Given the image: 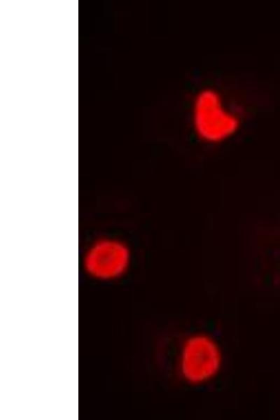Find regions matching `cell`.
I'll return each instance as SVG.
<instances>
[{
	"label": "cell",
	"instance_id": "3",
	"mask_svg": "<svg viewBox=\"0 0 280 420\" xmlns=\"http://www.w3.org/2000/svg\"><path fill=\"white\" fill-rule=\"evenodd\" d=\"M130 265V254L121 243L102 241L89 251L84 260L85 272L99 280H113L121 276Z\"/></svg>",
	"mask_w": 280,
	"mask_h": 420
},
{
	"label": "cell",
	"instance_id": "1",
	"mask_svg": "<svg viewBox=\"0 0 280 420\" xmlns=\"http://www.w3.org/2000/svg\"><path fill=\"white\" fill-rule=\"evenodd\" d=\"M223 354L218 342L205 333H195L183 342L178 356L182 378L192 385L205 384L219 372Z\"/></svg>",
	"mask_w": 280,
	"mask_h": 420
},
{
	"label": "cell",
	"instance_id": "2",
	"mask_svg": "<svg viewBox=\"0 0 280 420\" xmlns=\"http://www.w3.org/2000/svg\"><path fill=\"white\" fill-rule=\"evenodd\" d=\"M195 126L204 139L216 141L232 134L238 126V120L221 106L218 94L210 90L197 96L194 108Z\"/></svg>",
	"mask_w": 280,
	"mask_h": 420
}]
</instances>
